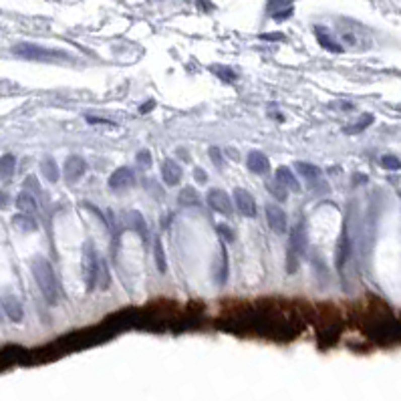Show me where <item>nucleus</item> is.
<instances>
[{
    "label": "nucleus",
    "instance_id": "obj_1",
    "mask_svg": "<svg viewBox=\"0 0 401 401\" xmlns=\"http://www.w3.org/2000/svg\"><path fill=\"white\" fill-rule=\"evenodd\" d=\"M30 270L34 274V280L42 292V296L46 298L48 304H56L60 300V286H58V280L54 276V270L50 266V262L42 256H36L32 258L30 262Z\"/></svg>",
    "mask_w": 401,
    "mask_h": 401
},
{
    "label": "nucleus",
    "instance_id": "obj_2",
    "mask_svg": "<svg viewBox=\"0 0 401 401\" xmlns=\"http://www.w3.org/2000/svg\"><path fill=\"white\" fill-rule=\"evenodd\" d=\"M99 258L95 248L91 246V242H85L83 246V274H85V282L87 288L93 290L97 286V270H99Z\"/></svg>",
    "mask_w": 401,
    "mask_h": 401
},
{
    "label": "nucleus",
    "instance_id": "obj_3",
    "mask_svg": "<svg viewBox=\"0 0 401 401\" xmlns=\"http://www.w3.org/2000/svg\"><path fill=\"white\" fill-rule=\"evenodd\" d=\"M208 204L218 214H224V216H232L234 214L232 199H230V195L224 189H210L208 191Z\"/></svg>",
    "mask_w": 401,
    "mask_h": 401
},
{
    "label": "nucleus",
    "instance_id": "obj_4",
    "mask_svg": "<svg viewBox=\"0 0 401 401\" xmlns=\"http://www.w3.org/2000/svg\"><path fill=\"white\" fill-rule=\"evenodd\" d=\"M266 220H268V226L272 228V232H276V234H284L288 230L286 214L278 206H272V204L266 206Z\"/></svg>",
    "mask_w": 401,
    "mask_h": 401
},
{
    "label": "nucleus",
    "instance_id": "obj_5",
    "mask_svg": "<svg viewBox=\"0 0 401 401\" xmlns=\"http://www.w3.org/2000/svg\"><path fill=\"white\" fill-rule=\"evenodd\" d=\"M306 244H308V236H306V224L300 220L292 230H290V254L298 256V254H304L306 250Z\"/></svg>",
    "mask_w": 401,
    "mask_h": 401
},
{
    "label": "nucleus",
    "instance_id": "obj_6",
    "mask_svg": "<svg viewBox=\"0 0 401 401\" xmlns=\"http://www.w3.org/2000/svg\"><path fill=\"white\" fill-rule=\"evenodd\" d=\"M296 169H298V173L306 179V183H308L312 189H320V185L326 187V185L322 183V171H320V167H316V165H312V163L298 161V163H296Z\"/></svg>",
    "mask_w": 401,
    "mask_h": 401
},
{
    "label": "nucleus",
    "instance_id": "obj_7",
    "mask_svg": "<svg viewBox=\"0 0 401 401\" xmlns=\"http://www.w3.org/2000/svg\"><path fill=\"white\" fill-rule=\"evenodd\" d=\"M16 54H20L24 58H32V60H52V58L60 56L58 52H52V50H46V48H40L34 44H18Z\"/></svg>",
    "mask_w": 401,
    "mask_h": 401
},
{
    "label": "nucleus",
    "instance_id": "obj_8",
    "mask_svg": "<svg viewBox=\"0 0 401 401\" xmlns=\"http://www.w3.org/2000/svg\"><path fill=\"white\" fill-rule=\"evenodd\" d=\"M234 202H236V208H238V212L242 216H246V218H254L256 216V202H254L250 191L240 189V187L234 189Z\"/></svg>",
    "mask_w": 401,
    "mask_h": 401
},
{
    "label": "nucleus",
    "instance_id": "obj_9",
    "mask_svg": "<svg viewBox=\"0 0 401 401\" xmlns=\"http://www.w3.org/2000/svg\"><path fill=\"white\" fill-rule=\"evenodd\" d=\"M135 183V175H133V171L129 169V167H119V169H115L113 173H111V177H109V187L111 189H127V187H131Z\"/></svg>",
    "mask_w": 401,
    "mask_h": 401
},
{
    "label": "nucleus",
    "instance_id": "obj_10",
    "mask_svg": "<svg viewBox=\"0 0 401 401\" xmlns=\"http://www.w3.org/2000/svg\"><path fill=\"white\" fill-rule=\"evenodd\" d=\"M85 159L83 157H79V155H71V157H66V161H64V165H62V173H64V177L69 179V181H75V179H79L83 173H85Z\"/></svg>",
    "mask_w": 401,
    "mask_h": 401
},
{
    "label": "nucleus",
    "instance_id": "obj_11",
    "mask_svg": "<svg viewBox=\"0 0 401 401\" xmlns=\"http://www.w3.org/2000/svg\"><path fill=\"white\" fill-rule=\"evenodd\" d=\"M123 220H125V226H127V228H131L133 232H137V234H139L143 240H147V238H149L147 224H145V220H143V216H141L139 212H135V210H129V212H125Z\"/></svg>",
    "mask_w": 401,
    "mask_h": 401
},
{
    "label": "nucleus",
    "instance_id": "obj_12",
    "mask_svg": "<svg viewBox=\"0 0 401 401\" xmlns=\"http://www.w3.org/2000/svg\"><path fill=\"white\" fill-rule=\"evenodd\" d=\"M161 177H163V181L167 185H175L181 179V167H179V163L173 161V159H165L161 163Z\"/></svg>",
    "mask_w": 401,
    "mask_h": 401
},
{
    "label": "nucleus",
    "instance_id": "obj_13",
    "mask_svg": "<svg viewBox=\"0 0 401 401\" xmlns=\"http://www.w3.org/2000/svg\"><path fill=\"white\" fill-rule=\"evenodd\" d=\"M246 163H248V169L254 173H266L270 169V161L262 151H250Z\"/></svg>",
    "mask_w": 401,
    "mask_h": 401
},
{
    "label": "nucleus",
    "instance_id": "obj_14",
    "mask_svg": "<svg viewBox=\"0 0 401 401\" xmlns=\"http://www.w3.org/2000/svg\"><path fill=\"white\" fill-rule=\"evenodd\" d=\"M274 179H276V181H280V183H282L286 189H290V191H300V183H298V179L294 177V173H292L286 165H280V167L276 169Z\"/></svg>",
    "mask_w": 401,
    "mask_h": 401
},
{
    "label": "nucleus",
    "instance_id": "obj_15",
    "mask_svg": "<svg viewBox=\"0 0 401 401\" xmlns=\"http://www.w3.org/2000/svg\"><path fill=\"white\" fill-rule=\"evenodd\" d=\"M2 306H4V312L12 318V320H22V304L18 302V298L14 296H4L2 300Z\"/></svg>",
    "mask_w": 401,
    "mask_h": 401
},
{
    "label": "nucleus",
    "instance_id": "obj_16",
    "mask_svg": "<svg viewBox=\"0 0 401 401\" xmlns=\"http://www.w3.org/2000/svg\"><path fill=\"white\" fill-rule=\"evenodd\" d=\"M349 256H351V242H349V234L343 232V234H341V240H339V244H337V266L341 268V266L349 260Z\"/></svg>",
    "mask_w": 401,
    "mask_h": 401
},
{
    "label": "nucleus",
    "instance_id": "obj_17",
    "mask_svg": "<svg viewBox=\"0 0 401 401\" xmlns=\"http://www.w3.org/2000/svg\"><path fill=\"white\" fill-rule=\"evenodd\" d=\"M16 208L22 212V214H32L36 212V199L32 193L28 191H20L18 197H16Z\"/></svg>",
    "mask_w": 401,
    "mask_h": 401
},
{
    "label": "nucleus",
    "instance_id": "obj_18",
    "mask_svg": "<svg viewBox=\"0 0 401 401\" xmlns=\"http://www.w3.org/2000/svg\"><path fill=\"white\" fill-rule=\"evenodd\" d=\"M12 224L16 226V228H20L22 232H34L36 230V222H34V218H30V214H16V216H12Z\"/></svg>",
    "mask_w": 401,
    "mask_h": 401
},
{
    "label": "nucleus",
    "instance_id": "obj_19",
    "mask_svg": "<svg viewBox=\"0 0 401 401\" xmlns=\"http://www.w3.org/2000/svg\"><path fill=\"white\" fill-rule=\"evenodd\" d=\"M42 173L46 175V179L48 181H56L58 179V165L54 163V159H50V157H46L44 161H42Z\"/></svg>",
    "mask_w": 401,
    "mask_h": 401
},
{
    "label": "nucleus",
    "instance_id": "obj_20",
    "mask_svg": "<svg viewBox=\"0 0 401 401\" xmlns=\"http://www.w3.org/2000/svg\"><path fill=\"white\" fill-rule=\"evenodd\" d=\"M97 286L99 288H107L109 286V272H107V264L103 258H99V270H97Z\"/></svg>",
    "mask_w": 401,
    "mask_h": 401
},
{
    "label": "nucleus",
    "instance_id": "obj_21",
    "mask_svg": "<svg viewBox=\"0 0 401 401\" xmlns=\"http://www.w3.org/2000/svg\"><path fill=\"white\" fill-rule=\"evenodd\" d=\"M14 163H16V159H14V155H4L2 157V177L4 179H8L12 173H14Z\"/></svg>",
    "mask_w": 401,
    "mask_h": 401
},
{
    "label": "nucleus",
    "instance_id": "obj_22",
    "mask_svg": "<svg viewBox=\"0 0 401 401\" xmlns=\"http://www.w3.org/2000/svg\"><path fill=\"white\" fill-rule=\"evenodd\" d=\"M268 189L274 193V197H276V199H280V202H282V199H286V191H288V189H286L280 181H276V179L268 181Z\"/></svg>",
    "mask_w": 401,
    "mask_h": 401
},
{
    "label": "nucleus",
    "instance_id": "obj_23",
    "mask_svg": "<svg viewBox=\"0 0 401 401\" xmlns=\"http://www.w3.org/2000/svg\"><path fill=\"white\" fill-rule=\"evenodd\" d=\"M179 202H181V204H197V191H195V189H191V187L181 189V193H179Z\"/></svg>",
    "mask_w": 401,
    "mask_h": 401
},
{
    "label": "nucleus",
    "instance_id": "obj_24",
    "mask_svg": "<svg viewBox=\"0 0 401 401\" xmlns=\"http://www.w3.org/2000/svg\"><path fill=\"white\" fill-rule=\"evenodd\" d=\"M155 264L161 272H165V254H163V246L159 240L155 242Z\"/></svg>",
    "mask_w": 401,
    "mask_h": 401
},
{
    "label": "nucleus",
    "instance_id": "obj_25",
    "mask_svg": "<svg viewBox=\"0 0 401 401\" xmlns=\"http://www.w3.org/2000/svg\"><path fill=\"white\" fill-rule=\"evenodd\" d=\"M381 165L385 169H401V161L395 155H383L381 157Z\"/></svg>",
    "mask_w": 401,
    "mask_h": 401
},
{
    "label": "nucleus",
    "instance_id": "obj_26",
    "mask_svg": "<svg viewBox=\"0 0 401 401\" xmlns=\"http://www.w3.org/2000/svg\"><path fill=\"white\" fill-rule=\"evenodd\" d=\"M318 32V42L322 44V46H326L328 50H341V46L337 44V42H332L328 36H326V32L324 30H316Z\"/></svg>",
    "mask_w": 401,
    "mask_h": 401
},
{
    "label": "nucleus",
    "instance_id": "obj_27",
    "mask_svg": "<svg viewBox=\"0 0 401 401\" xmlns=\"http://www.w3.org/2000/svg\"><path fill=\"white\" fill-rule=\"evenodd\" d=\"M137 161H139L141 165L149 167V165H151V155H149V151H139V153H137Z\"/></svg>",
    "mask_w": 401,
    "mask_h": 401
},
{
    "label": "nucleus",
    "instance_id": "obj_28",
    "mask_svg": "<svg viewBox=\"0 0 401 401\" xmlns=\"http://www.w3.org/2000/svg\"><path fill=\"white\" fill-rule=\"evenodd\" d=\"M212 157H214L216 165H222V159H220V153H218V149H216V147H212Z\"/></svg>",
    "mask_w": 401,
    "mask_h": 401
},
{
    "label": "nucleus",
    "instance_id": "obj_29",
    "mask_svg": "<svg viewBox=\"0 0 401 401\" xmlns=\"http://www.w3.org/2000/svg\"><path fill=\"white\" fill-rule=\"evenodd\" d=\"M195 175H197V181H199V183H204V181H206V175H204V171H202V169H195Z\"/></svg>",
    "mask_w": 401,
    "mask_h": 401
}]
</instances>
